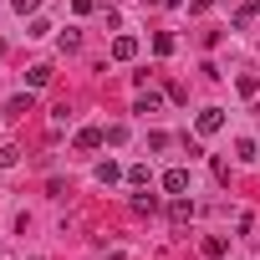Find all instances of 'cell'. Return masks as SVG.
<instances>
[{"label": "cell", "instance_id": "7a4b0ae2", "mask_svg": "<svg viewBox=\"0 0 260 260\" xmlns=\"http://www.w3.org/2000/svg\"><path fill=\"white\" fill-rule=\"evenodd\" d=\"M194 127H199V133L209 138V133H219V127H224V112H219V107H204V112L194 117Z\"/></svg>", "mask_w": 260, "mask_h": 260}, {"label": "cell", "instance_id": "ffe728a7", "mask_svg": "<svg viewBox=\"0 0 260 260\" xmlns=\"http://www.w3.org/2000/svg\"><path fill=\"white\" fill-rule=\"evenodd\" d=\"M235 87H240V97H255V92H260V82H255V77H240Z\"/></svg>", "mask_w": 260, "mask_h": 260}, {"label": "cell", "instance_id": "9c48e42d", "mask_svg": "<svg viewBox=\"0 0 260 260\" xmlns=\"http://www.w3.org/2000/svg\"><path fill=\"white\" fill-rule=\"evenodd\" d=\"M255 16H260V0H245V6H240V11H235V26H250V21H255Z\"/></svg>", "mask_w": 260, "mask_h": 260}, {"label": "cell", "instance_id": "30bf717a", "mask_svg": "<svg viewBox=\"0 0 260 260\" xmlns=\"http://www.w3.org/2000/svg\"><path fill=\"white\" fill-rule=\"evenodd\" d=\"M224 250H230V240H224V235H209V240H204V255H209V260H219Z\"/></svg>", "mask_w": 260, "mask_h": 260}, {"label": "cell", "instance_id": "ac0fdd59", "mask_svg": "<svg viewBox=\"0 0 260 260\" xmlns=\"http://www.w3.org/2000/svg\"><path fill=\"white\" fill-rule=\"evenodd\" d=\"M107 143H112V148H117V143H127V127H122V122H112V127H107Z\"/></svg>", "mask_w": 260, "mask_h": 260}, {"label": "cell", "instance_id": "2e32d148", "mask_svg": "<svg viewBox=\"0 0 260 260\" xmlns=\"http://www.w3.org/2000/svg\"><path fill=\"white\" fill-rule=\"evenodd\" d=\"M169 51H174V36L158 31V36H153V56H169Z\"/></svg>", "mask_w": 260, "mask_h": 260}, {"label": "cell", "instance_id": "603a6c76", "mask_svg": "<svg viewBox=\"0 0 260 260\" xmlns=\"http://www.w3.org/2000/svg\"><path fill=\"white\" fill-rule=\"evenodd\" d=\"M143 6H169V0H143Z\"/></svg>", "mask_w": 260, "mask_h": 260}, {"label": "cell", "instance_id": "d6986e66", "mask_svg": "<svg viewBox=\"0 0 260 260\" xmlns=\"http://www.w3.org/2000/svg\"><path fill=\"white\" fill-rule=\"evenodd\" d=\"M82 46V31H61V51H77Z\"/></svg>", "mask_w": 260, "mask_h": 260}, {"label": "cell", "instance_id": "277c9868", "mask_svg": "<svg viewBox=\"0 0 260 260\" xmlns=\"http://www.w3.org/2000/svg\"><path fill=\"white\" fill-rule=\"evenodd\" d=\"M133 56H138V41L133 36H117L112 41V61H133Z\"/></svg>", "mask_w": 260, "mask_h": 260}, {"label": "cell", "instance_id": "3957f363", "mask_svg": "<svg viewBox=\"0 0 260 260\" xmlns=\"http://www.w3.org/2000/svg\"><path fill=\"white\" fill-rule=\"evenodd\" d=\"M102 143H107L102 127H82V133H77V153H92V148H102Z\"/></svg>", "mask_w": 260, "mask_h": 260}, {"label": "cell", "instance_id": "5bb4252c", "mask_svg": "<svg viewBox=\"0 0 260 260\" xmlns=\"http://www.w3.org/2000/svg\"><path fill=\"white\" fill-rule=\"evenodd\" d=\"M133 209H138V214H153V209H158V194H133Z\"/></svg>", "mask_w": 260, "mask_h": 260}, {"label": "cell", "instance_id": "8992f818", "mask_svg": "<svg viewBox=\"0 0 260 260\" xmlns=\"http://www.w3.org/2000/svg\"><path fill=\"white\" fill-rule=\"evenodd\" d=\"M164 189H169V194H189V174H184V169H169V174H164Z\"/></svg>", "mask_w": 260, "mask_h": 260}, {"label": "cell", "instance_id": "e0dca14e", "mask_svg": "<svg viewBox=\"0 0 260 260\" xmlns=\"http://www.w3.org/2000/svg\"><path fill=\"white\" fill-rule=\"evenodd\" d=\"M11 164H21V148H16V143L0 148V169H11Z\"/></svg>", "mask_w": 260, "mask_h": 260}, {"label": "cell", "instance_id": "cb8c5ba5", "mask_svg": "<svg viewBox=\"0 0 260 260\" xmlns=\"http://www.w3.org/2000/svg\"><path fill=\"white\" fill-rule=\"evenodd\" d=\"M31 260H41V255H31Z\"/></svg>", "mask_w": 260, "mask_h": 260}, {"label": "cell", "instance_id": "9a60e30c", "mask_svg": "<svg viewBox=\"0 0 260 260\" xmlns=\"http://www.w3.org/2000/svg\"><path fill=\"white\" fill-rule=\"evenodd\" d=\"M102 6H112V0H72L77 16H92V11H102Z\"/></svg>", "mask_w": 260, "mask_h": 260}, {"label": "cell", "instance_id": "7c38bea8", "mask_svg": "<svg viewBox=\"0 0 260 260\" xmlns=\"http://www.w3.org/2000/svg\"><path fill=\"white\" fill-rule=\"evenodd\" d=\"M133 112H143V117H148V112H158V92H143V97L133 102Z\"/></svg>", "mask_w": 260, "mask_h": 260}, {"label": "cell", "instance_id": "8fae6325", "mask_svg": "<svg viewBox=\"0 0 260 260\" xmlns=\"http://www.w3.org/2000/svg\"><path fill=\"white\" fill-rule=\"evenodd\" d=\"M26 82H31V92H36V87H46V82H51V67H31V72H26Z\"/></svg>", "mask_w": 260, "mask_h": 260}, {"label": "cell", "instance_id": "4fadbf2b", "mask_svg": "<svg viewBox=\"0 0 260 260\" xmlns=\"http://www.w3.org/2000/svg\"><path fill=\"white\" fill-rule=\"evenodd\" d=\"M235 158H240V164H255L260 153H255V143H250V138H240V143H235Z\"/></svg>", "mask_w": 260, "mask_h": 260}, {"label": "cell", "instance_id": "ba28073f", "mask_svg": "<svg viewBox=\"0 0 260 260\" xmlns=\"http://www.w3.org/2000/svg\"><path fill=\"white\" fill-rule=\"evenodd\" d=\"M148 179H153L148 164H133V169H127V184H133V189H148Z\"/></svg>", "mask_w": 260, "mask_h": 260}, {"label": "cell", "instance_id": "5b68a950", "mask_svg": "<svg viewBox=\"0 0 260 260\" xmlns=\"http://www.w3.org/2000/svg\"><path fill=\"white\" fill-rule=\"evenodd\" d=\"M31 107H36V97H31V92H16V97L6 102V112H11V117H26Z\"/></svg>", "mask_w": 260, "mask_h": 260}, {"label": "cell", "instance_id": "52a82bcc", "mask_svg": "<svg viewBox=\"0 0 260 260\" xmlns=\"http://www.w3.org/2000/svg\"><path fill=\"white\" fill-rule=\"evenodd\" d=\"M117 179H122V169H117L112 158H102V164H97V184H117Z\"/></svg>", "mask_w": 260, "mask_h": 260}, {"label": "cell", "instance_id": "44dd1931", "mask_svg": "<svg viewBox=\"0 0 260 260\" xmlns=\"http://www.w3.org/2000/svg\"><path fill=\"white\" fill-rule=\"evenodd\" d=\"M11 6H16V16H36V6H41V0H11Z\"/></svg>", "mask_w": 260, "mask_h": 260}, {"label": "cell", "instance_id": "7402d4cb", "mask_svg": "<svg viewBox=\"0 0 260 260\" xmlns=\"http://www.w3.org/2000/svg\"><path fill=\"white\" fill-rule=\"evenodd\" d=\"M209 6H214V0H189V11H194V16H204Z\"/></svg>", "mask_w": 260, "mask_h": 260}, {"label": "cell", "instance_id": "6da1fadb", "mask_svg": "<svg viewBox=\"0 0 260 260\" xmlns=\"http://www.w3.org/2000/svg\"><path fill=\"white\" fill-rule=\"evenodd\" d=\"M194 214H199V204H194V199H184V194H174V204H169V219H174V224H189Z\"/></svg>", "mask_w": 260, "mask_h": 260}]
</instances>
